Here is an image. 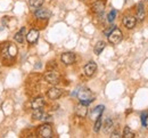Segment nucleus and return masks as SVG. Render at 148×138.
I'll use <instances>...</instances> for the list:
<instances>
[{
	"instance_id": "14",
	"label": "nucleus",
	"mask_w": 148,
	"mask_h": 138,
	"mask_svg": "<svg viewBox=\"0 0 148 138\" xmlns=\"http://www.w3.org/2000/svg\"><path fill=\"white\" fill-rule=\"evenodd\" d=\"M75 112H76V114L79 115V117H81V118H84V117H87V113H88V108H87V105H84V104H80V105H77L76 106V108H75Z\"/></svg>"
},
{
	"instance_id": "3",
	"label": "nucleus",
	"mask_w": 148,
	"mask_h": 138,
	"mask_svg": "<svg viewBox=\"0 0 148 138\" xmlns=\"http://www.w3.org/2000/svg\"><path fill=\"white\" fill-rule=\"evenodd\" d=\"M108 37V41L113 43V45H117L119 42H121V40L123 38V34H122V31L117 27H115L111 33L107 36Z\"/></svg>"
},
{
	"instance_id": "26",
	"label": "nucleus",
	"mask_w": 148,
	"mask_h": 138,
	"mask_svg": "<svg viewBox=\"0 0 148 138\" xmlns=\"http://www.w3.org/2000/svg\"><path fill=\"white\" fill-rule=\"evenodd\" d=\"M111 137L112 138H119V137H122V136L119 134V131H115V133H113V134H112Z\"/></svg>"
},
{
	"instance_id": "11",
	"label": "nucleus",
	"mask_w": 148,
	"mask_h": 138,
	"mask_svg": "<svg viewBox=\"0 0 148 138\" xmlns=\"http://www.w3.org/2000/svg\"><path fill=\"white\" fill-rule=\"evenodd\" d=\"M38 39H39V31L34 30V29L30 30L29 33L26 34V40H27L29 43H36Z\"/></svg>"
},
{
	"instance_id": "15",
	"label": "nucleus",
	"mask_w": 148,
	"mask_h": 138,
	"mask_svg": "<svg viewBox=\"0 0 148 138\" xmlns=\"http://www.w3.org/2000/svg\"><path fill=\"white\" fill-rule=\"evenodd\" d=\"M45 104H46V102L42 97H37L31 102V106H32L33 110L34 108H42L45 106Z\"/></svg>"
},
{
	"instance_id": "12",
	"label": "nucleus",
	"mask_w": 148,
	"mask_h": 138,
	"mask_svg": "<svg viewBox=\"0 0 148 138\" xmlns=\"http://www.w3.org/2000/svg\"><path fill=\"white\" fill-rule=\"evenodd\" d=\"M122 23H123V25H124L127 29H133V27L136 26L137 20H136L133 16H124Z\"/></svg>"
},
{
	"instance_id": "6",
	"label": "nucleus",
	"mask_w": 148,
	"mask_h": 138,
	"mask_svg": "<svg viewBox=\"0 0 148 138\" xmlns=\"http://www.w3.org/2000/svg\"><path fill=\"white\" fill-rule=\"evenodd\" d=\"M62 62L65 64V65H72L74 62H75V55L71 51H67V53H64L62 55Z\"/></svg>"
},
{
	"instance_id": "17",
	"label": "nucleus",
	"mask_w": 148,
	"mask_h": 138,
	"mask_svg": "<svg viewBox=\"0 0 148 138\" xmlns=\"http://www.w3.org/2000/svg\"><path fill=\"white\" fill-rule=\"evenodd\" d=\"M104 108H105V107H104L103 105H99V106L95 107L92 111H91V118L97 119L98 117H100L101 113H103V111H104Z\"/></svg>"
},
{
	"instance_id": "13",
	"label": "nucleus",
	"mask_w": 148,
	"mask_h": 138,
	"mask_svg": "<svg viewBox=\"0 0 148 138\" xmlns=\"http://www.w3.org/2000/svg\"><path fill=\"white\" fill-rule=\"evenodd\" d=\"M145 19V6H144V2H139L138 3V7H137V19L138 21H144Z\"/></svg>"
},
{
	"instance_id": "5",
	"label": "nucleus",
	"mask_w": 148,
	"mask_h": 138,
	"mask_svg": "<svg viewBox=\"0 0 148 138\" xmlns=\"http://www.w3.org/2000/svg\"><path fill=\"white\" fill-rule=\"evenodd\" d=\"M17 54V48L15 45H12V43H8L6 46V48L3 49V57H14L16 56Z\"/></svg>"
},
{
	"instance_id": "10",
	"label": "nucleus",
	"mask_w": 148,
	"mask_h": 138,
	"mask_svg": "<svg viewBox=\"0 0 148 138\" xmlns=\"http://www.w3.org/2000/svg\"><path fill=\"white\" fill-rule=\"evenodd\" d=\"M36 16L40 20H48L51 16V13L46 8H39L36 12Z\"/></svg>"
},
{
	"instance_id": "16",
	"label": "nucleus",
	"mask_w": 148,
	"mask_h": 138,
	"mask_svg": "<svg viewBox=\"0 0 148 138\" xmlns=\"http://www.w3.org/2000/svg\"><path fill=\"white\" fill-rule=\"evenodd\" d=\"M105 47H106V43H105L104 41H98V42L96 43V46H95V49H93L95 54H96V55H100L101 51L105 49Z\"/></svg>"
},
{
	"instance_id": "1",
	"label": "nucleus",
	"mask_w": 148,
	"mask_h": 138,
	"mask_svg": "<svg viewBox=\"0 0 148 138\" xmlns=\"http://www.w3.org/2000/svg\"><path fill=\"white\" fill-rule=\"evenodd\" d=\"M77 98L80 100V103L88 106L90 103H92L93 95L89 89H81V90L77 91Z\"/></svg>"
},
{
	"instance_id": "9",
	"label": "nucleus",
	"mask_w": 148,
	"mask_h": 138,
	"mask_svg": "<svg viewBox=\"0 0 148 138\" xmlns=\"http://www.w3.org/2000/svg\"><path fill=\"white\" fill-rule=\"evenodd\" d=\"M105 5L106 2L104 0H97L92 5V10L96 14H101L105 10Z\"/></svg>"
},
{
	"instance_id": "21",
	"label": "nucleus",
	"mask_w": 148,
	"mask_h": 138,
	"mask_svg": "<svg viewBox=\"0 0 148 138\" xmlns=\"http://www.w3.org/2000/svg\"><path fill=\"white\" fill-rule=\"evenodd\" d=\"M42 3H43V0H30L29 1V5L32 8H39L42 6Z\"/></svg>"
},
{
	"instance_id": "2",
	"label": "nucleus",
	"mask_w": 148,
	"mask_h": 138,
	"mask_svg": "<svg viewBox=\"0 0 148 138\" xmlns=\"http://www.w3.org/2000/svg\"><path fill=\"white\" fill-rule=\"evenodd\" d=\"M38 135H39V137H42V138L53 137V129H51L50 124L45 123V124L40 126V127L38 128Z\"/></svg>"
},
{
	"instance_id": "7",
	"label": "nucleus",
	"mask_w": 148,
	"mask_h": 138,
	"mask_svg": "<svg viewBox=\"0 0 148 138\" xmlns=\"http://www.w3.org/2000/svg\"><path fill=\"white\" fill-rule=\"evenodd\" d=\"M96 71H97V64L95 62H89L84 66V74L87 77H92Z\"/></svg>"
},
{
	"instance_id": "24",
	"label": "nucleus",
	"mask_w": 148,
	"mask_h": 138,
	"mask_svg": "<svg viewBox=\"0 0 148 138\" xmlns=\"http://www.w3.org/2000/svg\"><path fill=\"white\" fill-rule=\"evenodd\" d=\"M116 15H117V12L115 10V9H112L111 13L108 14V16H107V21L108 22H114V20H115V17H116Z\"/></svg>"
},
{
	"instance_id": "22",
	"label": "nucleus",
	"mask_w": 148,
	"mask_h": 138,
	"mask_svg": "<svg viewBox=\"0 0 148 138\" xmlns=\"http://www.w3.org/2000/svg\"><path fill=\"white\" fill-rule=\"evenodd\" d=\"M123 137L124 138H133L134 137V133L130 129L129 127H125V128H124V131H123Z\"/></svg>"
},
{
	"instance_id": "28",
	"label": "nucleus",
	"mask_w": 148,
	"mask_h": 138,
	"mask_svg": "<svg viewBox=\"0 0 148 138\" xmlns=\"http://www.w3.org/2000/svg\"><path fill=\"white\" fill-rule=\"evenodd\" d=\"M144 126L146 127L148 129V113H147V115H146V120H145V123H144Z\"/></svg>"
},
{
	"instance_id": "27",
	"label": "nucleus",
	"mask_w": 148,
	"mask_h": 138,
	"mask_svg": "<svg viewBox=\"0 0 148 138\" xmlns=\"http://www.w3.org/2000/svg\"><path fill=\"white\" fill-rule=\"evenodd\" d=\"M146 115H147V113H143V114H141V122H143V124L145 123V120H146Z\"/></svg>"
},
{
	"instance_id": "4",
	"label": "nucleus",
	"mask_w": 148,
	"mask_h": 138,
	"mask_svg": "<svg viewBox=\"0 0 148 138\" xmlns=\"http://www.w3.org/2000/svg\"><path fill=\"white\" fill-rule=\"evenodd\" d=\"M45 79L46 81L48 82V83H50V84H57L58 82H59V74L56 72V71H48L46 74H45Z\"/></svg>"
},
{
	"instance_id": "25",
	"label": "nucleus",
	"mask_w": 148,
	"mask_h": 138,
	"mask_svg": "<svg viewBox=\"0 0 148 138\" xmlns=\"http://www.w3.org/2000/svg\"><path fill=\"white\" fill-rule=\"evenodd\" d=\"M114 29H115V25H111L108 29H106V30H105V32H104V33H105V36H108Z\"/></svg>"
},
{
	"instance_id": "20",
	"label": "nucleus",
	"mask_w": 148,
	"mask_h": 138,
	"mask_svg": "<svg viewBox=\"0 0 148 138\" xmlns=\"http://www.w3.org/2000/svg\"><path fill=\"white\" fill-rule=\"evenodd\" d=\"M32 114H33V118L37 119V120H41L45 115L43 112H42V108H34Z\"/></svg>"
},
{
	"instance_id": "23",
	"label": "nucleus",
	"mask_w": 148,
	"mask_h": 138,
	"mask_svg": "<svg viewBox=\"0 0 148 138\" xmlns=\"http://www.w3.org/2000/svg\"><path fill=\"white\" fill-rule=\"evenodd\" d=\"M100 127H101V115H100V117H98L97 120H96V123H95V128H93V130H95L96 133H98V131L100 130Z\"/></svg>"
},
{
	"instance_id": "19",
	"label": "nucleus",
	"mask_w": 148,
	"mask_h": 138,
	"mask_svg": "<svg viewBox=\"0 0 148 138\" xmlns=\"http://www.w3.org/2000/svg\"><path fill=\"white\" fill-rule=\"evenodd\" d=\"M113 120L112 119H106V121H105V123H104V131L107 134V133H110L112 129H113Z\"/></svg>"
},
{
	"instance_id": "18",
	"label": "nucleus",
	"mask_w": 148,
	"mask_h": 138,
	"mask_svg": "<svg viewBox=\"0 0 148 138\" xmlns=\"http://www.w3.org/2000/svg\"><path fill=\"white\" fill-rule=\"evenodd\" d=\"M24 33H25V27H22L21 30H19V32H17L16 34H15V40L19 42V43H22V42H24Z\"/></svg>"
},
{
	"instance_id": "8",
	"label": "nucleus",
	"mask_w": 148,
	"mask_h": 138,
	"mask_svg": "<svg viewBox=\"0 0 148 138\" xmlns=\"http://www.w3.org/2000/svg\"><path fill=\"white\" fill-rule=\"evenodd\" d=\"M62 94H63V91H62V89H59V88H56V87H53V88H50L49 90H48V93H47V96L49 97L50 99H57L59 98L60 96H62Z\"/></svg>"
}]
</instances>
